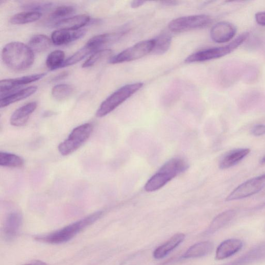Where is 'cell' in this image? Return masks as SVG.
<instances>
[{
    "label": "cell",
    "mask_w": 265,
    "mask_h": 265,
    "mask_svg": "<svg viewBox=\"0 0 265 265\" xmlns=\"http://www.w3.org/2000/svg\"><path fill=\"white\" fill-rule=\"evenodd\" d=\"M53 6L51 3L31 2L23 4L21 8L28 11L41 13L50 10Z\"/></svg>",
    "instance_id": "1f68e13d"
},
{
    "label": "cell",
    "mask_w": 265,
    "mask_h": 265,
    "mask_svg": "<svg viewBox=\"0 0 265 265\" xmlns=\"http://www.w3.org/2000/svg\"><path fill=\"white\" fill-rule=\"evenodd\" d=\"M37 103L32 102L16 109L10 118V124L14 127H22L28 121L32 113L37 107Z\"/></svg>",
    "instance_id": "2e32d148"
},
{
    "label": "cell",
    "mask_w": 265,
    "mask_h": 265,
    "mask_svg": "<svg viewBox=\"0 0 265 265\" xmlns=\"http://www.w3.org/2000/svg\"><path fill=\"white\" fill-rule=\"evenodd\" d=\"M185 239V235L177 233L172 236L167 242L157 248L153 253L156 259H161L165 257L171 251L180 245Z\"/></svg>",
    "instance_id": "44dd1931"
},
{
    "label": "cell",
    "mask_w": 265,
    "mask_h": 265,
    "mask_svg": "<svg viewBox=\"0 0 265 265\" xmlns=\"http://www.w3.org/2000/svg\"><path fill=\"white\" fill-rule=\"evenodd\" d=\"M172 41V36L167 33L161 34L155 39V46L152 53L155 55H163L170 49Z\"/></svg>",
    "instance_id": "d4e9b609"
},
{
    "label": "cell",
    "mask_w": 265,
    "mask_h": 265,
    "mask_svg": "<svg viewBox=\"0 0 265 265\" xmlns=\"http://www.w3.org/2000/svg\"><path fill=\"white\" fill-rule=\"evenodd\" d=\"M86 33V31L83 29L73 30L58 29L52 33L51 39L52 43L56 45H64L81 39Z\"/></svg>",
    "instance_id": "7c38bea8"
},
{
    "label": "cell",
    "mask_w": 265,
    "mask_h": 265,
    "mask_svg": "<svg viewBox=\"0 0 265 265\" xmlns=\"http://www.w3.org/2000/svg\"><path fill=\"white\" fill-rule=\"evenodd\" d=\"M42 14L41 13L28 11L13 15L10 22L13 25H24L32 23L39 20Z\"/></svg>",
    "instance_id": "484cf974"
},
{
    "label": "cell",
    "mask_w": 265,
    "mask_h": 265,
    "mask_svg": "<svg viewBox=\"0 0 265 265\" xmlns=\"http://www.w3.org/2000/svg\"><path fill=\"white\" fill-rule=\"evenodd\" d=\"M237 29L235 25L229 22L222 21L212 27L210 37L217 43H224L231 41L235 37Z\"/></svg>",
    "instance_id": "8fae6325"
},
{
    "label": "cell",
    "mask_w": 265,
    "mask_h": 265,
    "mask_svg": "<svg viewBox=\"0 0 265 265\" xmlns=\"http://www.w3.org/2000/svg\"><path fill=\"white\" fill-rule=\"evenodd\" d=\"M214 249V244L209 241L197 243L189 248L183 255L184 258L201 257L210 254Z\"/></svg>",
    "instance_id": "7402d4cb"
},
{
    "label": "cell",
    "mask_w": 265,
    "mask_h": 265,
    "mask_svg": "<svg viewBox=\"0 0 265 265\" xmlns=\"http://www.w3.org/2000/svg\"><path fill=\"white\" fill-rule=\"evenodd\" d=\"M162 4L166 6H176L178 5L179 2L176 1H166L161 2Z\"/></svg>",
    "instance_id": "ab89813d"
},
{
    "label": "cell",
    "mask_w": 265,
    "mask_h": 265,
    "mask_svg": "<svg viewBox=\"0 0 265 265\" xmlns=\"http://www.w3.org/2000/svg\"><path fill=\"white\" fill-rule=\"evenodd\" d=\"M243 247V243L240 239L226 240L218 246L215 253V259L221 260L228 258L240 251Z\"/></svg>",
    "instance_id": "5bb4252c"
},
{
    "label": "cell",
    "mask_w": 265,
    "mask_h": 265,
    "mask_svg": "<svg viewBox=\"0 0 265 265\" xmlns=\"http://www.w3.org/2000/svg\"><path fill=\"white\" fill-rule=\"evenodd\" d=\"M103 214V212H95L77 222L70 224L65 228L42 237L36 238L37 240L51 244H61L71 239L87 227L98 221Z\"/></svg>",
    "instance_id": "3957f363"
},
{
    "label": "cell",
    "mask_w": 265,
    "mask_h": 265,
    "mask_svg": "<svg viewBox=\"0 0 265 265\" xmlns=\"http://www.w3.org/2000/svg\"><path fill=\"white\" fill-rule=\"evenodd\" d=\"M265 187V174L249 179L234 189L226 199V202L239 200L253 196Z\"/></svg>",
    "instance_id": "9c48e42d"
},
{
    "label": "cell",
    "mask_w": 265,
    "mask_h": 265,
    "mask_svg": "<svg viewBox=\"0 0 265 265\" xmlns=\"http://www.w3.org/2000/svg\"><path fill=\"white\" fill-rule=\"evenodd\" d=\"M94 126L91 123H86L73 129L68 137L58 146L60 154L69 155L79 149L90 137Z\"/></svg>",
    "instance_id": "8992f818"
},
{
    "label": "cell",
    "mask_w": 265,
    "mask_h": 265,
    "mask_svg": "<svg viewBox=\"0 0 265 265\" xmlns=\"http://www.w3.org/2000/svg\"><path fill=\"white\" fill-rule=\"evenodd\" d=\"M74 92V88L68 84L55 86L52 90L54 98L58 101H63L69 98Z\"/></svg>",
    "instance_id": "f546056e"
},
{
    "label": "cell",
    "mask_w": 265,
    "mask_h": 265,
    "mask_svg": "<svg viewBox=\"0 0 265 265\" xmlns=\"http://www.w3.org/2000/svg\"><path fill=\"white\" fill-rule=\"evenodd\" d=\"M142 83H137L125 85L109 96L101 104L96 112V116L102 118L115 110L143 86Z\"/></svg>",
    "instance_id": "5b68a950"
},
{
    "label": "cell",
    "mask_w": 265,
    "mask_h": 265,
    "mask_svg": "<svg viewBox=\"0 0 265 265\" xmlns=\"http://www.w3.org/2000/svg\"><path fill=\"white\" fill-rule=\"evenodd\" d=\"M45 75L46 73H40L26 76V77L15 79L2 80L0 82L1 98L11 94V92H15V90L20 86L40 80Z\"/></svg>",
    "instance_id": "30bf717a"
},
{
    "label": "cell",
    "mask_w": 265,
    "mask_h": 265,
    "mask_svg": "<svg viewBox=\"0 0 265 265\" xmlns=\"http://www.w3.org/2000/svg\"><path fill=\"white\" fill-rule=\"evenodd\" d=\"M124 34L123 32L98 35L91 38L86 44L97 52L104 46L119 40Z\"/></svg>",
    "instance_id": "d6986e66"
},
{
    "label": "cell",
    "mask_w": 265,
    "mask_h": 265,
    "mask_svg": "<svg viewBox=\"0 0 265 265\" xmlns=\"http://www.w3.org/2000/svg\"><path fill=\"white\" fill-rule=\"evenodd\" d=\"M258 70L254 66H246L243 78L247 82H253L258 78Z\"/></svg>",
    "instance_id": "836d02e7"
},
{
    "label": "cell",
    "mask_w": 265,
    "mask_h": 265,
    "mask_svg": "<svg viewBox=\"0 0 265 265\" xmlns=\"http://www.w3.org/2000/svg\"><path fill=\"white\" fill-rule=\"evenodd\" d=\"M146 2L143 1H133L131 4V6L133 9H136L142 6Z\"/></svg>",
    "instance_id": "74e56055"
},
{
    "label": "cell",
    "mask_w": 265,
    "mask_h": 265,
    "mask_svg": "<svg viewBox=\"0 0 265 265\" xmlns=\"http://www.w3.org/2000/svg\"><path fill=\"white\" fill-rule=\"evenodd\" d=\"M52 41L46 35L36 34L33 35L29 41L28 46L33 52L41 53L49 50Z\"/></svg>",
    "instance_id": "cb8c5ba5"
},
{
    "label": "cell",
    "mask_w": 265,
    "mask_h": 265,
    "mask_svg": "<svg viewBox=\"0 0 265 265\" xmlns=\"http://www.w3.org/2000/svg\"><path fill=\"white\" fill-rule=\"evenodd\" d=\"M5 64L14 71H23L30 67L34 61V55L25 44L13 42L7 44L2 51Z\"/></svg>",
    "instance_id": "6da1fadb"
},
{
    "label": "cell",
    "mask_w": 265,
    "mask_h": 265,
    "mask_svg": "<svg viewBox=\"0 0 265 265\" xmlns=\"http://www.w3.org/2000/svg\"><path fill=\"white\" fill-rule=\"evenodd\" d=\"M155 39L140 42L109 59V63L119 64L137 60L152 53Z\"/></svg>",
    "instance_id": "52a82bcc"
},
{
    "label": "cell",
    "mask_w": 265,
    "mask_h": 265,
    "mask_svg": "<svg viewBox=\"0 0 265 265\" xmlns=\"http://www.w3.org/2000/svg\"><path fill=\"white\" fill-rule=\"evenodd\" d=\"M22 223V216L20 213L13 212L8 215L4 228V236L7 240H12L18 235Z\"/></svg>",
    "instance_id": "4fadbf2b"
},
{
    "label": "cell",
    "mask_w": 265,
    "mask_h": 265,
    "mask_svg": "<svg viewBox=\"0 0 265 265\" xmlns=\"http://www.w3.org/2000/svg\"><path fill=\"white\" fill-rule=\"evenodd\" d=\"M68 75V73L67 71H63L60 74H59L58 75L56 76L55 78H54L52 81V82H58L60 80H63V79L67 77Z\"/></svg>",
    "instance_id": "8d00e7d4"
},
{
    "label": "cell",
    "mask_w": 265,
    "mask_h": 265,
    "mask_svg": "<svg viewBox=\"0 0 265 265\" xmlns=\"http://www.w3.org/2000/svg\"><path fill=\"white\" fill-rule=\"evenodd\" d=\"M0 165L4 167L19 168L24 165V160L20 157L7 153H0Z\"/></svg>",
    "instance_id": "4316f807"
},
{
    "label": "cell",
    "mask_w": 265,
    "mask_h": 265,
    "mask_svg": "<svg viewBox=\"0 0 265 265\" xmlns=\"http://www.w3.org/2000/svg\"><path fill=\"white\" fill-rule=\"evenodd\" d=\"M235 215V210L232 209L220 213L212 220L208 228L205 232V235H210L218 232L228 224L234 219Z\"/></svg>",
    "instance_id": "ffe728a7"
},
{
    "label": "cell",
    "mask_w": 265,
    "mask_h": 265,
    "mask_svg": "<svg viewBox=\"0 0 265 265\" xmlns=\"http://www.w3.org/2000/svg\"><path fill=\"white\" fill-rule=\"evenodd\" d=\"M90 20V17L88 15H80L57 21L54 27L59 29L78 30L88 25Z\"/></svg>",
    "instance_id": "ac0fdd59"
},
{
    "label": "cell",
    "mask_w": 265,
    "mask_h": 265,
    "mask_svg": "<svg viewBox=\"0 0 265 265\" xmlns=\"http://www.w3.org/2000/svg\"><path fill=\"white\" fill-rule=\"evenodd\" d=\"M255 19L257 24L265 26V11L258 12L255 14Z\"/></svg>",
    "instance_id": "d590c367"
},
{
    "label": "cell",
    "mask_w": 265,
    "mask_h": 265,
    "mask_svg": "<svg viewBox=\"0 0 265 265\" xmlns=\"http://www.w3.org/2000/svg\"><path fill=\"white\" fill-rule=\"evenodd\" d=\"M249 36V33H243L228 45L199 51L187 57L185 62L190 63L204 62L222 58L237 49L247 41Z\"/></svg>",
    "instance_id": "277c9868"
},
{
    "label": "cell",
    "mask_w": 265,
    "mask_h": 265,
    "mask_svg": "<svg viewBox=\"0 0 265 265\" xmlns=\"http://www.w3.org/2000/svg\"><path fill=\"white\" fill-rule=\"evenodd\" d=\"M75 11V9L71 6H61L57 8L50 15L51 19L53 20H60L66 18Z\"/></svg>",
    "instance_id": "d6a6232c"
},
{
    "label": "cell",
    "mask_w": 265,
    "mask_h": 265,
    "mask_svg": "<svg viewBox=\"0 0 265 265\" xmlns=\"http://www.w3.org/2000/svg\"><path fill=\"white\" fill-rule=\"evenodd\" d=\"M211 22V18L206 15L188 16L173 20L169 23L168 28L172 32L181 33L205 28Z\"/></svg>",
    "instance_id": "ba28073f"
},
{
    "label": "cell",
    "mask_w": 265,
    "mask_h": 265,
    "mask_svg": "<svg viewBox=\"0 0 265 265\" xmlns=\"http://www.w3.org/2000/svg\"><path fill=\"white\" fill-rule=\"evenodd\" d=\"M37 89V87L31 86L3 97L0 100V107L4 108L14 103L25 99L35 93Z\"/></svg>",
    "instance_id": "603a6c76"
},
{
    "label": "cell",
    "mask_w": 265,
    "mask_h": 265,
    "mask_svg": "<svg viewBox=\"0 0 265 265\" xmlns=\"http://www.w3.org/2000/svg\"><path fill=\"white\" fill-rule=\"evenodd\" d=\"M245 66H243L239 62H230L229 65L226 66L223 70L221 75L222 84L229 86L236 83L243 77Z\"/></svg>",
    "instance_id": "9a60e30c"
},
{
    "label": "cell",
    "mask_w": 265,
    "mask_h": 265,
    "mask_svg": "<svg viewBox=\"0 0 265 265\" xmlns=\"http://www.w3.org/2000/svg\"><path fill=\"white\" fill-rule=\"evenodd\" d=\"M249 148H239L232 150L222 158L219 167L225 170L233 167L241 162L250 153Z\"/></svg>",
    "instance_id": "e0dca14e"
},
{
    "label": "cell",
    "mask_w": 265,
    "mask_h": 265,
    "mask_svg": "<svg viewBox=\"0 0 265 265\" xmlns=\"http://www.w3.org/2000/svg\"><path fill=\"white\" fill-rule=\"evenodd\" d=\"M112 51L110 50H102L95 52L82 65L83 68L92 67L103 60L111 58Z\"/></svg>",
    "instance_id": "4dcf8cb0"
},
{
    "label": "cell",
    "mask_w": 265,
    "mask_h": 265,
    "mask_svg": "<svg viewBox=\"0 0 265 265\" xmlns=\"http://www.w3.org/2000/svg\"><path fill=\"white\" fill-rule=\"evenodd\" d=\"M23 265H47V263L41 260H34Z\"/></svg>",
    "instance_id": "f35d334b"
},
{
    "label": "cell",
    "mask_w": 265,
    "mask_h": 265,
    "mask_svg": "<svg viewBox=\"0 0 265 265\" xmlns=\"http://www.w3.org/2000/svg\"><path fill=\"white\" fill-rule=\"evenodd\" d=\"M188 168V163L181 158H176L168 160L148 180L144 185V190L148 192L159 190Z\"/></svg>",
    "instance_id": "7a4b0ae2"
},
{
    "label": "cell",
    "mask_w": 265,
    "mask_h": 265,
    "mask_svg": "<svg viewBox=\"0 0 265 265\" xmlns=\"http://www.w3.org/2000/svg\"><path fill=\"white\" fill-rule=\"evenodd\" d=\"M260 163L262 164H265V156L261 159Z\"/></svg>",
    "instance_id": "60d3db41"
},
{
    "label": "cell",
    "mask_w": 265,
    "mask_h": 265,
    "mask_svg": "<svg viewBox=\"0 0 265 265\" xmlns=\"http://www.w3.org/2000/svg\"><path fill=\"white\" fill-rule=\"evenodd\" d=\"M65 61V53L60 50L52 52L47 57L46 63L51 70H55L61 68Z\"/></svg>",
    "instance_id": "f1b7e54d"
},
{
    "label": "cell",
    "mask_w": 265,
    "mask_h": 265,
    "mask_svg": "<svg viewBox=\"0 0 265 265\" xmlns=\"http://www.w3.org/2000/svg\"><path fill=\"white\" fill-rule=\"evenodd\" d=\"M251 133L255 136H260L265 135V125H258L254 126Z\"/></svg>",
    "instance_id": "e575fe53"
},
{
    "label": "cell",
    "mask_w": 265,
    "mask_h": 265,
    "mask_svg": "<svg viewBox=\"0 0 265 265\" xmlns=\"http://www.w3.org/2000/svg\"><path fill=\"white\" fill-rule=\"evenodd\" d=\"M94 52L95 53V52L86 44L83 47L65 60L61 68L77 64Z\"/></svg>",
    "instance_id": "83f0119b"
}]
</instances>
